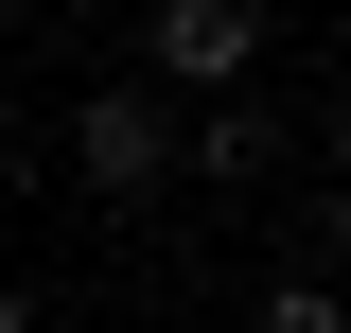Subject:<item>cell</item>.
I'll return each instance as SVG.
<instances>
[{
    "label": "cell",
    "mask_w": 351,
    "mask_h": 333,
    "mask_svg": "<svg viewBox=\"0 0 351 333\" xmlns=\"http://www.w3.org/2000/svg\"><path fill=\"white\" fill-rule=\"evenodd\" d=\"M71 175H88L106 210H141V193L176 175V106H158V88H88V106H71Z\"/></svg>",
    "instance_id": "cell-1"
},
{
    "label": "cell",
    "mask_w": 351,
    "mask_h": 333,
    "mask_svg": "<svg viewBox=\"0 0 351 333\" xmlns=\"http://www.w3.org/2000/svg\"><path fill=\"white\" fill-rule=\"evenodd\" d=\"M141 53H158V88L246 106V71H263V0H158V18H141Z\"/></svg>",
    "instance_id": "cell-2"
},
{
    "label": "cell",
    "mask_w": 351,
    "mask_h": 333,
    "mask_svg": "<svg viewBox=\"0 0 351 333\" xmlns=\"http://www.w3.org/2000/svg\"><path fill=\"white\" fill-rule=\"evenodd\" d=\"M263 158H281V123H263V106H211V123L176 140V175H211V193H246Z\"/></svg>",
    "instance_id": "cell-3"
},
{
    "label": "cell",
    "mask_w": 351,
    "mask_h": 333,
    "mask_svg": "<svg viewBox=\"0 0 351 333\" xmlns=\"http://www.w3.org/2000/svg\"><path fill=\"white\" fill-rule=\"evenodd\" d=\"M246 333H351V316H334V281L299 263V281H263V316H246Z\"/></svg>",
    "instance_id": "cell-4"
},
{
    "label": "cell",
    "mask_w": 351,
    "mask_h": 333,
    "mask_svg": "<svg viewBox=\"0 0 351 333\" xmlns=\"http://www.w3.org/2000/svg\"><path fill=\"white\" fill-rule=\"evenodd\" d=\"M0 210H18V123H0Z\"/></svg>",
    "instance_id": "cell-5"
},
{
    "label": "cell",
    "mask_w": 351,
    "mask_h": 333,
    "mask_svg": "<svg viewBox=\"0 0 351 333\" xmlns=\"http://www.w3.org/2000/svg\"><path fill=\"white\" fill-rule=\"evenodd\" d=\"M0 333H36V298H18V281H0Z\"/></svg>",
    "instance_id": "cell-6"
}]
</instances>
